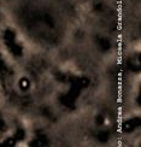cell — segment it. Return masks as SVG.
<instances>
[{
    "label": "cell",
    "mask_w": 141,
    "mask_h": 147,
    "mask_svg": "<svg viewBox=\"0 0 141 147\" xmlns=\"http://www.w3.org/2000/svg\"><path fill=\"white\" fill-rule=\"evenodd\" d=\"M139 124H140L139 118H132V119H128L124 122L123 125H122V129H123V131H125V133H130L135 129V128H138Z\"/></svg>",
    "instance_id": "6da1fadb"
},
{
    "label": "cell",
    "mask_w": 141,
    "mask_h": 147,
    "mask_svg": "<svg viewBox=\"0 0 141 147\" xmlns=\"http://www.w3.org/2000/svg\"><path fill=\"white\" fill-rule=\"evenodd\" d=\"M96 139H98V141H100V142H107L110 139V134L107 131H99L96 135Z\"/></svg>",
    "instance_id": "7a4b0ae2"
},
{
    "label": "cell",
    "mask_w": 141,
    "mask_h": 147,
    "mask_svg": "<svg viewBox=\"0 0 141 147\" xmlns=\"http://www.w3.org/2000/svg\"><path fill=\"white\" fill-rule=\"evenodd\" d=\"M24 138H26V131H24L23 129H17V131L15 134L16 141H22V140H24Z\"/></svg>",
    "instance_id": "3957f363"
},
{
    "label": "cell",
    "mask_w": 141,
    "mask_h": 147,
    "mask_svg": "<svg viewBox=\"0 0 141 147\" xmlns=\"http://www.w3.org/2000/svg\"><path fill=\"white\" fill-rule=\"evenodd\" d=\"M16 140H15V138H9V139H6L5 141H3V144H4V146L5 147H15L16 146Z\"/></svg>",
    "instance_id": "277c9868"
},
{
    "label": "cell",
    "mask_w": 141,
    "mask_h": 147,
    "mask_svg": "<svg viewBox=\"0 0 141 147\" xmlns=\"http://www.w3.org/2000/svg\"><path fill=\"white\" fill-rule=\"evenodd\" d=\"M5 39L7 41V44H12V42H13V39H15L13 33H12L11 30H7V32L5 33Z\"/></svg>",
    "instance_id": "5b68a950"
},
{
    "label": "cell",
    "mask_w": 141,
    "mask_h": 147,
    "mask_svg": "<svg viewBox=\"0 0 141 147\" xmlns=\"http://www.w3.org/2000/svg\"><path fill=\"white\" fill-rule=\"evenodd\" d=\"M20 86H21V88L22 89H28L29 88V86H30V83H29V81H28V78H22L21 81H20Z\"/></svg>",
    "instance_id": "8992f818"
},
{
    "label": "cell",
    "mask_w": 141,
    "mask_h": 147,
    "mask_svg": "<svg viewBox=\"0 0 141 147\" xmlns=\"http://www.w3.org/2000/svg\"><path fill=\"white\" fill-rule=\"evenodd\" d=\"M28 147H42V145H41V142L39 141V139L36 138V139H33L32 141L28 144Z\"/></svg>",
    "instance_id": "52a82bcc"
},
{
    "label": "cell",
    "mask_w": 141,
    "mask_h": 147,
    "mask_svg": "<svg viewBox=\"0 0 141 147\" xmlns=\"http://www.w3.org/2000/svg\"><path fill=\"white\" fill-rule=\"evenodd\" d=\"M89 84V81H88V78H81L80 80V83H78V86H80V88H84V87H87V86Z\"/></svg>",
    "instance_id": "ba28073f"
},
{
    "label": "cell",
    "mask_w": 141,
    "mask_h": 147,
    "mask_svg": "<svg viewBox=\"0 0 141 147\" xmlns=\"http://www.w3.org/2000/svg\"><path fill=\"white\" fill-rule=\"evenodd\" d=\"M95 121H96L98 124H103V123H104V117H103V116H98Z\"/></svg>",
    "instance_id": "9c48e42d"
},
{
    "label": "cell",
    "mask_w": 141,
    "mask_h": 147,
    "mask_svg": "<svg viewBox=\"0 0 141 147\" xmlns=\"http://www.w3.org/2000/svg\"><path fill=\"white\" fill-rule=\"evenodd\" d=\"M5 129V123L3 119H0V130H4Z\"/></svg>",
    "instance_id": "30bf717a"
},
{
    "label": "cell",
    "mask_w": 141,
    "mask_h": 147,
    "mask_svg": "<svg viewBox=\"0 0 141 147\" xmlns=\"http://www.w3.org/2000/svg\"><path fill=\"white\" fill-rule=\"evenodd\" d=\"M0 147H5V146H4V144H3V142H0Z\"/></svg>",
    "instance_id": "8fae6325"
}]
</instances>
